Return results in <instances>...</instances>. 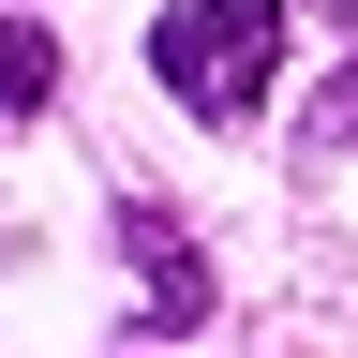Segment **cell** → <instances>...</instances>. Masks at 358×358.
<instances>
[{"label": "cell", "instance_id": "cell-1", "mask_svg": "<svg viewBox=\"0 0 358 358\" xmlns=\"http://www.w3.org/2000/svg\"><path fill=\"white\" fill-rule=\"evenodd\" d=\"M150 75H164L194 120H254L268 90H284V0H164Z\"/></svg>", "mask_w": 358, "mask_h": 358}, {"label": "cell", "instance_id": "cell-2", "mask_svg": "<svg viewBox=\"0 0 358 358\" xmlns=\"http://www.w3.org/2000/svg\"><path fill=\"white\" fill-rule=\"evenodd\" d=\"M45 90H60V45H45L30 15H0V134H15V120H45Z\"/></svg>", "mask_w": 358, "mask_h": 358}, {"label": "cell", "instance_id": "cell-3", "mask_svg": "<svg viewBox=\"0 0 358 358\" xmlns=\"http://www.w3.org/2000/svg\"><path fill=\"white\" fill-rule=\"evenodd\" d=\"M120 239L150 254V284H164V313H194V254H179V224H164V209H120Z\"/></svg>", "mask_w": 358, "mask_h": 358}, {"label": "cell", "instance_id": "cell-4", "mask_svg": "<svg viewBox=\"0 0 358 358\" xmlns=\"http://www.w3.org/2000/svg\"><path fill=\"white\" fill-rule=\"evenodd\" d=\"M343 15H358V0H343Z\"/></svg>", "mask_w": 358, "mask_h": 358}]
</instances>
